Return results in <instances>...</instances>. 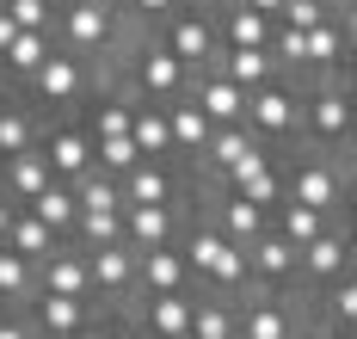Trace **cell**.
I'll list each match as a JSON object with an SVG mask.
<instances>
[{"mask_svg": "<svg viewBox=\"0 0 357 339\" xmlns=\"http://www.w3.org/2000/svg\"><path fill=\"white\" fill-rule=\"evenodd\" d=\"M86 278H93V302L117 315L123 302L136 296V247L130 241H111V247H86Z\"/></svg>", "mask_w": 357, "mask_h": 339, "instance_id": "6da1fadb", "label": "cell"}, {"mask_svg": "<svg viewBox=\"0 0 357 339\" xmlns=\"http://www.w3.org/2000/svg\"><path fill=\"white\" fill-rule=\"evenodd\" d=\"M25 321H31L37 339H80V333H93V327L105 321V308H99V302H74V296L31 290V296H25Z\"/></svg>", "mask_w": 357, "mask_h": 339, "instance_id": "7a4b0ae2", "label": "cell"}, {"mask_svg": "<svg viewBox=\"0 0 357 339\" xmlns=\"http://www.w3.org/2000/svg\"><path fill=\"white\" fill-rule=\"evenodd\" d=\"M247 284L271 290V296H289V284H296V247H289L278 228H265L247 247Z\"/></svg>", "mask_w": 357, "mask_h": 339, "instance_id": "3957f363", "label": "cell"}, {"mask_svg": "<svg viewBox=\"0 0 357 339\" xmlns=\"http://www.w3.org/2000/svg\"><path fill=\"white\" fill-rule=\"evenodd\" d=\"M339 278H351V241L326 228L321 241H308V247L296 253V284H302V290H326V284H339Z\"/></svg>", "mask_w": 357, "mask_h": 339, "instance_id": "277c9868", "label": "cell"}, {"mask_svg": "<svg viewBox=\"0 0 357 339\" xmlns=\"http://www.w3.org/2000/svg\"><path fill=\"white\" fill-rule=\"evenodd\" d=\"M37 136H43L37 149H43L50 173H56L62 186H74V179H80V173L93 167V136H86L80 123H56V130H37Z\"/></svg>", "mask_w": 357, "mask_h": 339, "instance_id": "5b68a950", "label": "cell"}, {"mask_svg": "<svg viewBox=\"0 0 357 339\" xmlns=\"http://www.w3.org/2000/svg\"><path fill=\"white\" fill-rule=\"evenodd\" d=\"M191 290V271H185V253L178 247H148L136 253V296H178Z\"/></svg>", "mask_w": 357, "mask_h": 339, "instance_id": "8992f818", "label": "cell"}, {"mask_svg": "<svg viewBox=\"0 0 357 339\" xmlns=\"http://www.w3.org/2000/svg\"><path fill=\"white\" fill-rule=\"evenodd\" d=\"M178 234V210L173 204H123V241L148 253V247H173Z\"/></svg>", "mask_w": 357, "mask_h": 339, "instance_id": "52a82bcc", "label": "cell"}, {"mask_svg": "<svg viewBox=\"0 0 357 339\" xmlns=\"http://www.w3.org/2000/svg\"><path fill=\"white\" fill-rule=\"evenodd\" d=\"M130 75H136V86L160 93V99H178V93H191V86H197V80H191V68H178V62L160 50V43H142V50H136Z\"/></svg>", "mask_w": 357, "mask_h": 339, "instance_id": "ba28073f", "label": "cell"}, {"mask_svg": "<svg viewBox=\"0 0 357 339\" xmlns=\"http://www.w3.org/2000/svg\"><path fill=\"white\" fill-rule=\"evenodd\" d=\"M37 290H50V296H74V302H93V278H86V259H80V247H56L50 259L31 271Z\"/></svg>", "mask_w": 357, "mask_h": 339, "instance_id": "9c48e42d", "label": "cell"}, {"mask_svg": "<svg viewBox=\"0 0 357 339\" xmlns=\"http://www.w3.org/2000/svg\"><path fill=\"white\" fill-rule=\"evenodd\" d=\"M284 197H289V204H302V210L333 216V210H339V197H345V186H339V173H333L326 160H308L296 179H284Z\"/></svg>", "mask_w": 357, "mask_h": 339, "instance_id": "30bf717a", "label": "cell"}, {"mask_svg": "<svg viewBox=\"0 0 357 339\" xmlns=\"http://www.w3.org/2000/svg\"><path fill=\"white\" fill-rule=\"evenodd\" d=\"M247 117H252V136L289 142V130H296V93L289 86H259V93H247Z\"/></svg>", "mask_w": 357, "mask_h": 339, "instance_id": "8fae6325", "label": "cell"}, {"mask_svg": "<svg viewBox=\"0 0 357 339\" xmlns=\"http://www.w3.org/2000/svg\"><path fill=\"white\" fill-rule=\"evenodd\" d=\"M210 38H215L210 19H197V13H191V19H173V25L160 31V50L173 56L178 68H204V62L215 56V43H210Z\"/></svg>", "mask_w": 357, "mask_h": 339, "instance_id": "7c38bea8", "label": "cell"}, {"mask_svg": "<svg viewBox=\"0 0 357 339\" xmlns=\"http://www.w3.org/2000/svg\"><path fill=\"white\" fill-rule=\"evenodd\" d=\"M62 38H68L74 50H111L117 25H111L105 0H74L68 13H62Z\"/></svg>", "mask_w": 357, "mask_h": 339, "instance_id": "4fadbf2b", "label": "cell"}, {"mask_svg": "<svg viewBox=\"0 0 357 339\" xmlns=\"http://www.w3.org/2000/svg\"><path fill=\"white\" fill-rule=\"evenodd\" d=\"M191 105L210 117L215 130H228V123H247V93H241L234 80H222V75L197 80V86H191Z\"/></svg>", "mask_w": 357, "mask_h": 339, "instance_id": "5bb4252c", "label": "cell"}, {"mask_svg": "<svg viewBox=\"0 0 357 339\" xmlns=\"http://www.w3.org/2000/svg\"><path fill=\"white\" fill-rule=\"evenodd\" d=\"M31 86H37V99H43V105H74V99H80V86H86V68H80L74 56H56V50H50V56H43V68L31 75Z\"/></svg>", "mask_w": 357, "mask_h": 339, "instance_id": "9a60e30c", "label": "cell"}, {"mask_svg": "<svg viewBox=\"0 0 357 339\" xmlns=\"http://www.w3.org/2000/svg\"><path fill=\"white\" fill-rule=\"evenodd\" d=\"M185 339H234V296L191 290V333Z\"/></svg>", "mask_w": 357, "mask_h": 339, "instance_id": "2e32d148", "label": "cell"}, {"mask_svg": "<svg viewBox=\"0 0 357 339\" xmlns=\"http://www.w3.org/2000/svg\"><path fill=\"white\" fill-rule=\"evenodd\" d=\"M0 247H6V253H19V259H25V265H43V259H50V253H56V247H62V241H56L50 228L37 223L31 210H19V216H13V228H6V241H0Z\"/></svg>", "mask_w": 357, "mask_h": 339, "instance_id": "e0dca14e", "label": "cell"}, {"mask_svg": "<svg viewBox=\"0 0 357 339\" xmlns=\"http://www.w3.org/2000/svg\"><path fill=\"white\" fill-rule=\"evenodd\" d=\"M215 228H222V241L252 247V241L271 228V210H259V204H247V197H234V191H228V197H222V223H215Z\"/></svg>", "mask_w": 357, "mask_h": 339, "instance_id": "ac0fdd59", "label": "cell"}, {"mask_svg": "<svg viewBox=\"0 0 357 339\" xmlns=\"http://www.w3.org/2000/svg\"><path fill=\"white\" fill-rule=\"evenodd\" d=\"M222 80H234L241 93H259V86L278 80V62H271V50H228L222 56Z\"/></svg>", "mask_w": 357, "mask_h": 339, "instance_id": "d6986e66", "label": "cell"}, {"mask_svg": "<svg viewBox=\"0 0 357 339\" xmlns=\"http://www.w3.org/2000/svg\"><path fill=\"white\" fill-rule=\"evenodd\" d=\"M308 123H314V136H321V142L351 136V93H345V86H321V93H314V112H308Z\"/></svg>", "mask_w": 357, "mask_h": 339, "instance_id": "ffe728a7", "label": "cell"}, {"mask_svg": "<svg viewBox=\"0 0 357 339\" xmlns=\"http://www.w3.org/2000/svg\"><path fill=\"white\" fill-rule=\"evenodd\" d=\"M117 191H123V204H173V173L154 167V160H136L117 179Z\"/></svg>", "mask_w": 357, "mask_h": 339, "instance_id": "44dd1931", "label": "cell"}, {"mask_svg": "<svg viewBox=\"0 0 357 339\" xmlns=\"http://www.w3.org/2000/svg\"><path fill=\"white\" fill-rule=\"evenodd\" d=\"M25 210H31V216L50 228L56 241H68V234H74V216H80V210H74V191L62 186V179H56V186H43L31 204H25Z\"/></svg>", "mask_w": 357, "mask_h": 339, "instance_id": "7402d4cb", "label": "cell"}, {"mask_svg": "<svg viewBox=\"0 0 357 339\" xmlns=\"http://www.w3.org/2000/svg\"><path fill=\"white\" fill-rule=\"evenodd\" d=\"M43 186H56V173H50V160H43V149H25L6 160V191L19 197V204H31Z\"/></svg>", "mask_w": 357, "mask_h": 339, "instance_id": "603a6c76", "label": "cell"}, {"mask_svg": "<svg viewBox=\"0 0 357 339\" xmlns=\"http://www.w3.org/2000/svg\"><path fill=\"white\" fill-rule=\"evenodd\" d=\"M210 117L197 112V105H191V99H178L173 112H167V136H173V149H185V154H204L210 149Z\"/></svg>", "mask_w": 357, "mask_h": 339, "instance_id": "cb8c5ba5", "label": "cell"}, {"mask_svg": "<svg viewBox=\"0 0 357 339\" xmlns=\"http://www.w3.org/2000/svg\"><path fill=\"white\" fill-rule=\"evenodd\" d=\"M271 228H278L289 247L302 253L308 241H321V234H326V216H321V210H302V204H289V197H284V204H278V216H271Z\"/></svg>", "mask_w": 357, "mask_h": 339, "instance_id": "d4e9b609", "label": "cell"}, {"mask_svg": "<svg viewBox=\"0 0 357 339\" xmlns=\"http://www.w3.org/2000/svg\"><path fill=\"white\" fill-rule=\"evenodd\" d=\"M130 142H136V154H142V160H154V167H160V160L173 154L167 112H136V117H130Z\"/></svg>", "mask_w": 357, "mask_h": 339, "instance_id": "484cf974", "label": "cell"}, {"mask_svg": "<svg viewBox=\"0 0 357 339\" xmlns=\"http://www.w3.org/2000/svg\"><path fill=\"white\" fill-rule=\"evenodd\" d=\"M178 253H185V271H191V290H204V278H210L215 253H222V228H215V223L191 228V241H185Z\"/></svg>", "mask_w": 357, "mask_h": 339, "instance_id": "4316f807", "label": "cell"}, {"mask_svg": "<svg viewBox=\"0 0 357 339\" xmlns=\"http://www.w3.org/2000/svg\"><path fill=\"white\" fill-rule=\"evenodd\" d=\"M339 56H345V31L326 19L314 31H302V62H314V68H339Z\"/></svg>", "mask_w": 357, "mask_h": 339, "instance_id": "83f0119b", "label": "cell"}, {"mask_svg": "<svg viewBox=\"0 0 357 339\" xmlns=\"http://www.w3.org/2000/svg\"><path fill=\"white\" fill-rule=\"evenodd\" d=\"M252 142H259V136H252L247 123H228V130H210V149H204V154H210L215 173H228V167H234V160H241Z\"/></svg>", "mask_w": 357, "mask_h": 339, "instance_id": "f1b7e54d", "label": "cell"}, {"mask_svg": "<svg viewBox=\"0 0 357 339\" xmlns=\"http://www.w3.org/2000/svg\"><path fill=\"white\" fill-rule=\"evenodd\" d=\"M265 43H271V19L234 6V13H228V50H265Z\"/></svg>", "mask_w": 357, "mask_h": 339, "instance_id": "f546056e", "label": "cell"}, {"mask_svg": "<svg viewBox=\"0 0 357 339\" xmlns=\"http://www.w3.org/2000/svg\"><path fill=\"white\" fill-rule=\"evenodd\" d=\"M43 56H50V38H43V31H19V38L6 43V68H13V75H25V80L43 68Z\"/></svg>", "mask_w": 357, "mask_h": 339, "instance_id": "4dcf8cb0", "label": "cell"}, {"mask_svg": "<svg viewBox=\"0 0 357 339\" xmlns=\"http://www.w3.org/2000/svg\"><path fill=\"white\" fill-rule=\"evenodd\" d=\"M74 234H80V253H86V247H111V241H123V210H105V216H74Z\"/></svg>", "mask_w": 357, "mask_h": 339, "instance_id": "1f68e13d", "label": "cell"}, {"mask_svg": "<svg viewBox=\"0 0 357 339\" xmlns=\"http://www.w3.org/2000/svg\"><path fill=\"white\" fill-rule=\"evenodd\" d=\"M37 149V130L25 112H0V160H13V154Z\"/></svg>", "mask_w": 357, "mask_h": 339, "instance_id": "d6a6232c", "label": "cell"}, {"mask_svg": "<svg viewBox=\"0 0 357 339\" xmlns=\"http://www.w3.org/2000/svg\"><path fill=\"white\" fill-rule=\"evenodd\" d=\"M130 117H136V105L105 99V105L93 112V123H86V136H93V142H105V136H130Z\"/></svg>", "mask_w": 357, "mask_h": 339, "instance_id": "836d02e7", "label": "cell"}, {"mask_svg": "<svg viewBox=\"0 0 357 339\" xmlns=\"http://www.w3.org/2000/svg\"><path fill=\"white\" fill-rule=\"evenodd\" d=\"M265 173H271V160H265V149H259V142H252V149L241 154V160H234V167H228V173H222V179H228V191H247L252 179H265Z\"/></svg>", "mask_w": 357, "mask_h": 339, "instance_id": "e575fe53", "label": "cell"}, {"mask_svg": "<svg viewBox=\"0 0 357 339\" xmlns=\"http://www.w3.org/2000/svg\"><path fill=\"white\" fill-rule=\"evenodd\" d=\"M278 25L284 31H314V25H326V13H321V0H284Z\"/></svg>", "mask_w": 357, "mask_h": 339, "instance_id": "d590c367", "label": "cell"}, {"mask_svg": "<svg viewBox=\"0 0 357 339\" xmlns=\"http://www.w3.org/2000/svg\"><path fill=\"white\" fill-rule=\"evenodd\" d=\"M6 19H13L19 31H43V25H50V0H13Z\"/></svg>", "mask_w": 357, "mask_h": 339, "instance_id": "8d00e7d4", "label": "cell"}, {"mask_svg": "<svg viewBox=\"0 0 357 339\" xmlns=\"http://www.w3.org/2000/svg\"><path fill=\"white\" fill-rule=\"evenodd\" d=\"M99 333H105V339H142L130 321H123V315H105V321H99Z\"/></svg>", "mask_w": 357, "mask_h": 339, "instance_id": "74e56055", "label": "cell"}, {"mask_svg": "<svg viewBox=\"0 0 357 339\" xmlns=\"http://www.w3.org/2000/svg\"><path fill=\"white\" fill-rule=\"evenodd\" d=\"M178 0H130V13H136V19H160V13H173Z\"/></svg>", "mask_w": 357, "mask_h": 339, "instance_id": "f35d334b", "label": "cell"}, {"mask_svg": "<svg viewBox=\"0 0 357 339\" xmlns=\"http://www.w3.org/2000/svg\"><path fill=\"white\" fill-rule=\"evenodd\" d=\"M234 6H247V13H259V19H278V13H284V0H234Z\"/></svg>", "mask_w": 357, "mask_h": 339, "instance_id": "ab89813d", "label": "cell"}, {"mask_svg": "<svg viewBox=\"0 0 357 339\" xmlns=\"http://www.w3.org/2000/svg\"><path fill=\"white\" fill-rule=\"evenodd\" d=\"M19 38V25H13V19H6V13H0V56H6V43Z\"/></svg>", "mask_w": 357, "mask_h": 339, "instance_id": "60d3db41", "label": "cell"}, {"mask_svg": "<svg viewBox=\"0 0 357 339\" xmlns=\"http://www.w3.org/2000/svg\"><path fill=\"white\" fill-rule=\"evenodd\" d=\"M13 216H19V210H13V204H6V191H0V241H6V228H13Z\"/></svg>", "mask_w": 357, "mask_h": 339, "instance_id": "b9f144b4", "label": "cell"}, {"mask_svg": "<svg viewBox=\"0 0 357 339\" xmlns=\"http://www.w3.org/2000/svg\"><path fill=\"white\" fill-rule=\"evenodd\" d=\"M0 191H6V160H0Z\"/></svg>", "mask_w": 357, "mask_h": 339, "instance_id": "7bdbcfd3", "label": "cell"}, {"mask_svg": "<svg viewBox=\"0 0 357 339\" xmlns=\"http://www.w3.org/2000/svg\"><path fill=\"white\" fill-rule=\"evenodd\" d=\"M80 339H105V333H99V327H93V333H80Z\"/></svg>", "mask_w": 357, "mask_h": 339, "instance_id": "ee69618b", "label": "cell"}, {"mask_svg": "<svg viewBox=\"0 0 357 339\" xmlns=\"http://www.w3.org/2000/svg\"><path fill=\"white\" fill-rule=\"evenodd\" d=\"M6 6H13V0H0V13H6Z\"/></svg>", "mask_w": 357, "mask_h": 339, "instance_id": "f6af8a7d", "label": "cell"}]
</instances>
